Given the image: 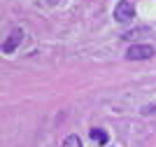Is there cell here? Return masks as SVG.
<instances>
[{"mask_svg":"<svg viewBox=\"0 0 156 147\" xmlns=\"http://www.w3.org/2000/svg\"><path fill=\"white\" fill-rule=\"evenodd\" d=\"M156 51L151 45H133L128 47V51H126V58L128 61H147V58H151Z\"/></svg>","mask_w":156,"mask_h":147,"instance_id":"cell-1","label":"cell"},{"mask_svg":"<svg viewBox=\"0 0 156 147\" xmlns=\"http://www.w3.org/2000/svg\"><path fill=\"white\" fill-rule=\"evenodd\" d=\"M135 17V7L130 5L128 0H121L117 7H114V19L121 21V24H126V21H130Z\"/></svg>","mask_w":156,"mask_h":147,"instance_id":"cell-2","label":"cell"},{"mask_svg":"<svg viewBox=\"0 0 156 147\" xmlns=\"http://www.w3.org/2000/svg\"><path fill=\"white\" fill-rule=\"evenodd\" d=\"M21 42H23V31H21V28H14V31L7 35V40L2 42V54H12Z\"/></svg>","mask_w":156,"mask_h":147,"instance_id":"cell-3","label":"cell"},{"mask_svg":"<svg viewBox=\"0 0 156 147\" xmlns=\"http://www.w3.org/2000/svg\"><path fill=\"white\" fill-rule=\"evenodd\" d=\"M91 138H93V140H98L100 145H105V142H107V133H105V131H100V128H91Z\"/></svg>","mask_w":156,"mask_h":147,"instance_id":"cell-4","label":"cell"},{"mask_svg":"<svg viewBox=\"0 0 156 147\" xmlns=\"http://www.w3.org/2000/svg\"><path fill=\"white\" fill-rule=\"evenodd\" d=\"M63 147H82V140H79L77 135H68L63 140Z\"/></svg>","mask_w":156,"mask_h":147,"instance_id":"cell-5","label":"cell"}]
</instances>
